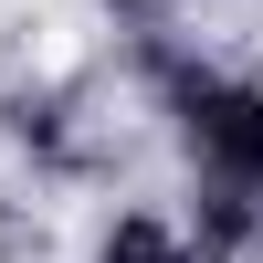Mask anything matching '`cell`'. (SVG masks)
<instances>
[{
	"label": "cell",
	"mask_w": 263,
	"mask_h": 263,
	"mask_svg": "<svg viewBox=\"0 0 263 263\" xmlns=\"http://www.w3.org/2000/svg\"><path fill=\"white\" fill-rule=\"evenodd\" d=\"M168 95H179V126L200 147V168L221 179V242H242L253 190H263V95L221 84V74H168Z\"/></svg>",
	"instance_id": "obj_1"
},
{
	"label": "cell",
	"mask_w": 263,
	"mask_h": 263,
	"mask_svg": "<svg viewBox=\"0 0 263 263\" xmlns=\"http://www.w3.org/2000/svg\"><path fill=\"white\" fill-rule=\"evenodd\" d=\"M105 263H179V242H168L158 221H116V242H105Z\"/></svg>",
	"instance_id": "obj_2"
}]
</instances>
